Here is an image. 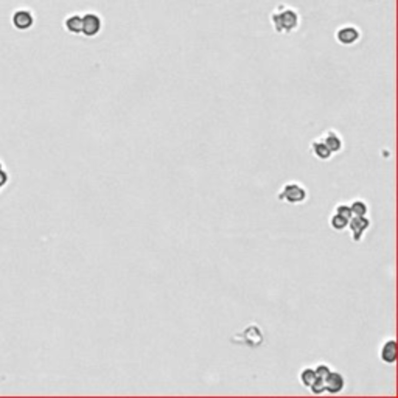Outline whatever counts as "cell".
Masks as SVG:
<instances>
[{
	"instance_id": "cell-1",
	"label": "cell",
	"mask_w": 398,
	"mask_h": 398,
	"mask_svg": "<svg viewBox=\"0 0 398 398\" xmlns=\"http://www.w3.org/2000/svg\"><path fill=\"white\" fill-rule=\"evenodd\" d=\"M273 24L279 33H291L299 27V14L291 8H280L273 14Z\"/></svg>"
},
{
	"instance_id": "cell-2",
	"label": "cell",
	"mask_w": 398,
	"mask_h": 398,
	"mask_svg": "<svg viewBox=\"0 0 398 398\" xmlns=\"http://www.w3.org/2000/svg\"><path fill=\"white\" fill-rule=\"evenodd\" d=\"M279 201L288 203V204H302L306 199V190L299 182H288L282 187V190L277 194Z\"/></svg>"
},
{
	"instance_id": "cell-3",
	"label": "cell",
	"mask_w": 398,
	"mask_h": 398,
	"mask_svg": "<svg viewBox=\"0 0 398 398\" xmlns=\"http://www.w3.org/2000/svg\"><path fill=\"white\" fill-rule=\"evenodd\" d=\"M347 227L352 232L353 241L355 243H359L361 240H363L364 232L370 227V220H367L366 216H352V218L349 220Z\"/></svg>"
},
{
	"instance_id": "cell-4",
	"label": "cell",
	"mask_w": 398,
	"mask_h": 398,
	"mask_svg": "<svg viewBox=\"0 0 398 398\" xmlns=\"http://www.w3.org/2000/svg\"><path fill=\"white\" fill-rule=\"evenodd\" d=\"M323 383H325V392H328L331 395L335 393H339L342 392L344 386H346V379H344L342 373L339 372H330L328 376L323 379Z\"/></svg>"
},
{
	"instance_id": "cell-5",
	"label": "cell",
	"mask_w": 398,
	"mask_h": 398,
	"mask_svg": "<svg viewBox=\"0 0 398 398\" xmlns=\"http://www.w3.org/2000/svg\"><path fill=\"white\" fill-rule=\"evenodd\" d=\"M81 21H83V28L81 31L89 36V38H92V36L98 34L100 30H101V19L97 16V14H86L84 17H81Z\"/></svg>"
},
{
	"instance_id": "cell-6",
	"label": "cell",
	"mask_w": 398,
	"mask_h": 398,
	"mask_svg": "<svg viewBox=\"0 0 398 398\" xmlns=\"http://www.w3.org/2000/svg\"><path fill=\"white\" fill-rule=\"evenodd\" d=\"M379 358L384 364H393L396 361V342L395 339H387L381 350H379Z\"/></svg>"
},
{
	"instance_id": "cell-7",
	"label": "cell",
	"mask_w": 398,
	"mask_h": 398,
	"mask_svg": "<svg viewBox=\"0 0 398 398\" xmlns=\"http://www.w3.org/2000/svg\"><path fill=\"white\" fill-rule=\"evenodd\" d=\"M336 39H338L341 44H344V45H352V44H355V42L359 39V31H358L355 27H352V25H349V27H342V28L336 33Z\"/></svg>"
},
{
	"instance_id": "cell-8",
	"label": "cell",
	"mask_w": 398,
	"mask_h": 398,
	"mask_svg": "<svg viewBox=\"0 0 398 398\" xmlns=\"http://www.w3.org/2000/svg\"><path fill=\"white\" fill-rule=\"evenodd\" d=\"M320 140L327 145L328 147V150L335 154V153H339L341 150H342V139H341V136L336 132V131H333V129H330V131H327L325 132L322 137H320Z\"/></svg>"
},
{
	"instance_id": "cell-9",
	"label": "cell",
	"mask_w": 398,
	"mask_h": 398,
	"mask_svg": "<svg viewBox=\"0 0 398 398\" xmlns=\"http://www.w3.org/2000/svg\"><path fill=\"white\" fill-rule=\"evenodd\" d=\"M311 153H313V156H314L316 159H319V160H328V159L333 156V153L328 150V147H327V145H325L320 139H319V140H314V142L311 143Z\"/></svg>"
},
{
	"instance_id": "cell-10",
	"label": "cell",
	"mask_w": 398,
	"mask_h": 398,
	"mask_svg": "<svg viewBox=\"0 0 398 398\" xmlns=\"http://www.w3.org/2000/svg\"><path fill=\"white\" fill-rule=\"evenodd\" d=\"M299 379H300V383H302L305 387H308V389H310V386H311V384L316 381V379H317V375H316L314 369H311V367H305V369L300 372Z\"/></svg>"
},
{
	"instance_id": "cell-11",
	"label": "cell",
	"mask_w": 398,
	"mask_h": 398,
	"mask_svg": "<svg viewBox=\"0 0 398 398\" xmlns=\"http://www.w3.org/2000/svg\"><path fill=\"white\" fill-rule=\"evenodd\" d=\"M31 24H33V17H31L30 13H27V11H21V13H17V14L14 16V25H16L17 28L25 30V28H28Z\"/></svg>"
},
{
	"instance_id": "cell-12",
	"label": "cell",
	"mask_w": 398,
	"mask_h": 398,
	"mask_svg": "<svg viewBox=\"0 0 398 398\" xmlns=\"http://www.w3.org/2000/svg\"><path fill=\"white\" fill-rule=\"evenodd\" d=\"M350 210H352L353 216H366L369 212V207L363 199H356V201H353L350 204Z\"/></svg>"
},
{
	"instance_id": "cell-13",
	"label": "cell",
	"mask_w": 398,
	"mask_h": 398,
	"mask_svg": "<svg viewBox=\"0 0 398 398\" xmlns=\"http://www.w3.org/2000/svg\"><path fill=\"white\" fill-rule=\"evenodd\" d=\"M65 27L70 33H81L83 28V21L80 16H72L65 21Z\"/></svg>"
},
{
	"instance_id": "cell-14",
	"label": "cell",
	"mask_w": 398,
	"mask_h": 398,
	"mask_svg": "<svg viewBox=\"0 0 398 398\" xmlns=\"http://www.w3.org/2000/svg\"><path fill=\"white\" fill-rule=\"evenodd\" d=\"M347 224H349V221H347V220H344L342 216H339V215H336V213L330 218V227H331L333 230H336V232L346 230V229H347Z\"/></svg>"
},
{
	"instance_id": "cell-15",
	"label": "cell",
	"mask_w": 398,
	"mask_h": 398,
	"mask_svg": "<svg viewBox=\"0 0 398 398\" xmlns=\"http://www.w3.org/2000/svg\"><path fill=\"white\" fill-rule=\"evenodd\" d=\"M335 213L336 215H339V216H342L344 220H350L352 218V210H350V206H347V204H339L336 209H335Z\"/></svg>"
},
{
	"instance_id": "cell-16",
	"label": "cell",
	"mask_w": 398,
	"mask_h": 398,
	"mask_svg": "<svg viewBox=\"0 0 398 398\" xmlns=\"http://www.w3.org/2000/svg\"><path fill=\"white\" fill-rule=\"evenodd\" d=\"M310 389H311V392H313L314 395H320V393H323V392H325V383H323V379L317 378L316 381L310 386Z\"/></svg>"
},
{
	"instance_id": "cell-17",
	"label": "cell",
	"mask_w": 398,
	"mask_h": 398,
	"mask_svg": "<svg viewBox=\"0 0 398 398\" xmlns=\"http://www.w3.org/2000/svg\"><path fill=\"white\" fill-rule=\"evenodd\" d=\"M314 372H316L317 378H320V379H325V378L328 376V373L331 372V369H330L327 364H319V366L314 369Z\"/></svg>"
},
{
	"instance_id": "cell-18",
	"label": "cell",
	"mask_w": 398,
	"mask_h": 398,
	"mask_svg": "<svg viewBox=\"0 0 398 398\" xmlns=\"http://www.w3.org/2000/svg\"><path fill=\"white\" fill-rule=\"evenodd\" d=\"M8 180V176H7V173H4L2 170H0V187H2L5 182Z\"/></svg>"
},
{
	"instance_id": "cell-19",
	"label": "cell",
	"mask_w": 398,
	"mask_h": 398,
	"mask_svg": "<svg viewBox=\"0 0 398 398\" xmlns=\"http://www.w3.org/2000/svg\"><path fill=\"white\" fill-rule=\"evenodd\" d=\"M0 170H2V165H0Z\"/></svg>"
}]
</instances>
